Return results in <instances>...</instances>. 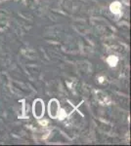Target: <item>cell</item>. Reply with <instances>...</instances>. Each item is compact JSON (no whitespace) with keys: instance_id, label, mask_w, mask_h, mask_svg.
Instances as JSON below:
<instances>
[{"instance_id":"obj_1","label":"cell","mask_w":131,"mask_h":146,"mask_svg":"<svg viewBox=\"0 0 131 146\" xmlns=\"http://www.w3.org/2000/svg\"><path fill=\"white\" fill-rule=\"evenodd\" d=\"M32 113L33 116L37 119H41L44 115V102L42 100H35L32 105Z\"/></svg>"},{"instance_id":"obj_2","label":"cell","mask_w":131,"mask_h":146,"mask_svg":"<svg viewBox=\"0 0 131 146\" xmlns=\"http://www.w3.org/2000/svg\"><path fill=\"white\" fill-rule=\"evenodd\" d=\"M48 112H49V116L53 119L58 118L59 112H60V103L57 100H51L49 101L48 104Z\"/></svg>"},{"instance_id":"obj_3","label":"cell","mask_w":131,"mask_h":146,"mask_svg":"<svg viewBox=\"0 0 131 146\" xmlns=\"http://www.w3.org/2000/svg\"><path fill=\"white\" fill-rule=\"evenodd\" d=\"M110 9H111V11L113 12L114 14H120V9H121V5H120V2L116 1V2H114V3L111 4Z\"/></svg>"},{"instance_id":"obj_4","label":"cell","mask_w":131,"mask_h":146,"mask_svg":"<svg viewBox=\"0 0 131 146\" xmlns=\"http://www.w3.org/2000/svg\"><path fill=\"white\" fill-rule=\"evenodd\" d=\"M107 62L111 66H116V64H118V58H116V56H110L108 58V60H107Z\"/></svg>"},{"instance_id":"obj_5","label":"cell","mask_w":131,"mask_h":146,"mask_svg":"<svg viewBox=\"0 0 131 146\" xmlns=\"http://www.w3.org/2000/svg\"><path fill=\"white\" fill-rule=\"evenodd\" d=\"M47 124H48V121H46V120H43V121H40V125L43 127H46Z\"/></svg>"}]
</instances>
